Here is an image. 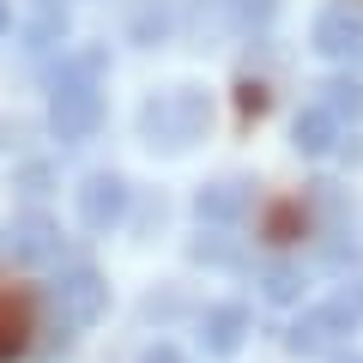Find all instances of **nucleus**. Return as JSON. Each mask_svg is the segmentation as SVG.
<instances>
[{
	"mask_svg": "<svg viewBox=\"0 0 363 363\" xmlns=\"http://www.w3.org/2000/svg\"><path fill=\"white\" fill-rule=\"evenodd\" d=\"M30 333H37V303H30L25 291H13V285H0V363H13V357H25Z\"/></svg>",
	"mask_w": 363,
	"mask_h": 363,
	"instance_id": "obj_1",
	"label": "nucleus"
},
{
	"mask_svg": "<svg viewBox=\"0 0 363 363\" xmlns=\"http://www.w3.org/2000/svg\"><path fill=\"white\" fill-rule=\"evenodd\" d=\"M315 37H321L327 55H363V13H351V6H327L321 25H315Z\"/></svg>",
	"mask_w": 363,
	"mask_h": 363,
	"instance_id": "obj_2",
	"label": "nucleus"
},
{
	"mask_svg": "<svg viewBox=\"0 0 363 363\" xmlns=\"http://www.w3.org/2000/svg\"><path fill=\"white\" fill-rule=\"evenodd\" d=\"M55 121L85 128V121H91V91H67V97H55Z\"/></svg>",
	"mask_w": 363,
	"mask_h": 363,
	"instance_id": "obj_3",
	"label": "nucleus"
},
{
	"mask_svg": "<svg viewBox=\"0 0 363 363\" xmlns=\"http://www.w3.org/2000/svg\"><path fill=\"white\" fill-rule=\"evenodd\" d=\"M236 13H242V18H267L272 0H236Z\"/></svg>",
	"mask_w": 363,
	"mask_h": 363,
	"instance_id": "obj_4",
	"label": "nucleus"
},
{
	"mask_svg": "<svg viewBox=\"0 0 363 363\" xmlns=\"http://www.w3.org/2000/svg\"><path fill=\"white\" fill-rule=\"evenodd\" d=\"M0 25H6V0H0Z\"/></svg>",
	"mask_w": 363,
	"mask_h": 363,
	"instance_id": "obj_5",
	"label": "nucleus"
}]
</instances>
